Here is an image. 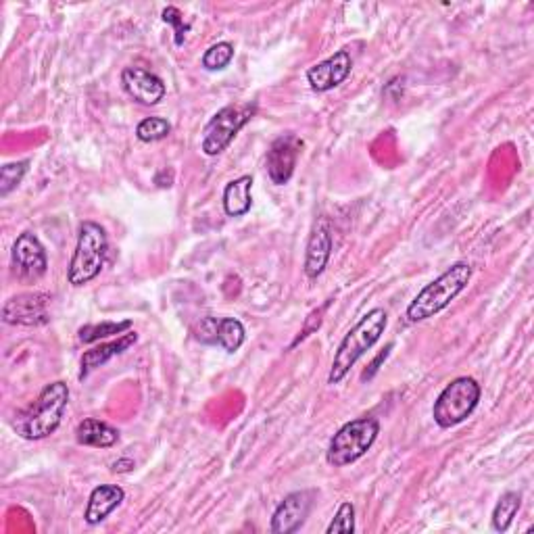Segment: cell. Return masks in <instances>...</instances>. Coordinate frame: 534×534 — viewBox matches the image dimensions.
<instances>
[{"mask_svg":"<svg viewBox=\"0 0 534 534\" xmlns=\"http://www.w3.org/2000/svg\"><path fill=\"white\" fill-rule=\"evenodd\" d=\"M69 403V386L61 380L46 384L38 399L15 416L13 428L26 441H42L57 432Z\"/></svg>","mask_w":534,"mask_h":534,"instance_id":"6da1fadb","label":"cell"},{"mask_svg":"<svg viewBox=\"0 0 534 534\" xmlns=\"http://www.w3.org/2000/svg\"><path fill=\"white\" fill-rule=\"evenodd\" d=\"M386 326H388V313L382 307H374L372 311L363 315V318L345 334L341 345H338L328 374V384H341L349 376L357 359L380 341Z\"/></svg>","mask_w":534,"mask_h":534,"instance_id":"7a4b0ae2","label":"cell"},{"mask_svg":"<svg viewBox=\"0 0 534 534\" xmlns=\"http://www.w3.org/2000/svg\"><path fill=\"white\" fill-rule=\"evenodd\" d=\"M472 280V265L466 261L453 263L449 270L426 284L418 297L409 303L407 307V322L418 324L428 318H434L436 313L447 309L464 290L468 288Z\"/></svg>","mask_w":534,"mask_h":534,"instance_id":"3957f363","label":"cell"},{"mask_svg":"<svg viewBox=\"0 0 534 534\" xmlns=\"http://www.w3.org/2000/svg\"><path fill=\"white\" fill-rule=\"evenodd\" d=\"M109 251L107 232L101 224L84 222L78 232V245L71 257L67 280L71 286H84L103 272Z\"/></svg>","mask_w":534,"mask_h":534,"instance_id":"277c9868","label":"cell"},{"mask_svg":"<svg viewBox=\"0 0 534 534\" xmlns=\"http://www.w3.org/2000/svg\"><path fill=\"white\" fill-rule=\"evenodd\" d=\"M378 434H380V422L372 416L347 422L332 436L326 451L328 464L334 468H345L349 464H355L357 459H361L372 449Z\"/></svg>","mask_w":534,"mask_h":534,"instance_id":"5b68a950","label":"cell"},{"mask_svg":"<svg viewBox=\"0 0 534 534\" xmlns=\"http://www.w3.org/2000/svg\"><path fill=\"white\" fill-rule=\"evenodd\" d=\"M480 395H482V388L474 378L461 376V378L451 380L443 388V393L434 401V407H432L434 422L439 424V428L443 430L466 422L474 414V409L478 407Z\"/></svg>","mask_w":534,"mask_h":534,"instance_id":"8992f818","label":"cell"},{"mask_svg":"<svg viewBox=\"0 0 534 534\" xmlns=\"http://www.w3.org/2000/svg\"><path fill=\"white\" fill-rule=\"evenodd\" d=\"M255 113H257L255 103L228 105L217 111L203 130V144H201L203 153L207 157H217L220 153H224L232 144V140L238 136V132L253 119Z\"/></svg>","mask_w":534,"mask_h":534,"instance_id":"52a82bcc","label":"cell"},{"mask_svg":"<svg viewBox=\"0 0 534 534\" xmlns=\"http://www.w3.org/2000/svg\"><path fill=\"white\" fill-rule=\"evenodd\" d=\"M13 274L23 282H36L48 270V259L36 234L23 232L17 236L11 251Z\"/></svg>","mask_w":534,"mask_h":534,"instance_id":"ba28073f","label":"cell"},{"mask_svg":"<svg viewBox=\"0 0 534 534\" xmlns=\"http://www.w3.org/2000/svg\"><path fill=\"white\" fill-rule=\"evenodd\" d=\"M303 149V140L297 134H284L272 142L270 151L265 157L267 178L276 186H284L295 174L297 159Z\"/></svg>","mask_w":534,"mask_h":534,"instance_id":"9c48e42d","label":"cell"},{"mask_svg":"<svg viewBox=\"0 0 534 534\" xmlns=\"http://www.w3.org/2000/svg\"><path fill=\"white\" fill-rule=\"evenodd\" d=\"M53 299L44 293H23L9 299L3 307V322L11 326H44L51 320L48 303Z\"/></svg>","mask_w":534,"mask_h":534,"instance_id":"30bf717a","label":"cell"},{"mask_svg":"<svg viewBox=\"0 0 534 534\" xmlns=\"http://www.w3.org/2000/svg\"><path fill=\"white\" fill-rule=\"evenodd\" d=\"M245 334V326L236 318H205L194 330L199 343L222 347L226 353H236L245 343Z\"/></svg>","mask_w":534,"mask_h":534,"instance_id":"8fae6325","label":"cell"},{"mask_svg":"<svg viewBox=\"0 0 534 534\" xmlns=\"http://www.w3.org/2000/svg\"><path fill=\"white\" fill-rule=\"evenodd\" d=\"M315 493L313 491H295L286 495L280 505L276 507V512L272 516V526L270 530L274 534H293L297 532L305 520L311 514Z\"/></svg>","mask_w":534,"mask_h":534,"instance_id":"7c38bea8","label":"cell"},{"mask_svg":"<svg viewBox=\"0 0 534 534\" xmlns=\"http://www.w3.org/2000/svg\"><path fill=\"white\" fill-rule=\"evenodd\" d=\"M353 69V59L347 51H338L326 61L307 69V82L315 92H330L341 86Z\"/></svg>","mask_w":534,"mask_h":534,"instance_id":"4fadbf2b","label":"cell"},{"mask_svg":"<svg viewBox=\"0 0 534 534\" xmlns=\"http://www.w3.org/2000/svg\"><path fill=\"white\" fill-rule=\"evenodd\" d=\"M121 84L132 99L144 107L159 105L167 92L163 80L142 67H126L121 74Z\"/></svg>","mask_w":534,"mask_h":534,"instance_id":"5bb4252c","label":"cell"},{"mask_svg":"<svg viewBox=\"0 0 534 534\" xmlns=\"http://www.w3.org/2000/svg\"><path fill=\"white\" fill-rule=\"evenodd\" d=\"M332 255V234H330V224L326 217L315 224L309 242H307V253H305V263H303V270L305 276L315 280L324 274V270L328 267Z\"/></svg>","mask_w":534,"mask_h":534,"instance_id":"9a60e30c","label":"cell"},{"mask_svg":"<svg viewBox=\"0 0 534 534\" xmlns=\"http://www.w3.org/2000/svg\"><path fill=\"white\" fill-rule=\"evenodd\" d=\"M124 499H126V491L117 487V484H101V487H96L88 497V505L84 512L86 524L96 526V524L105 522L109 514H113L115 509L124 503Z\"/></svg>","mask_w":534,"mask_h":534,"instance_id":"2e32d148","label":"cell"},{"mask_svg":"<svg viewBox=\"0 0 534 534\" xmlns=\"http://www.w3.org/2000/svg\"><path fill=\"white\" fill-rule=\"evenodd\" d=\"M138 341V334L136 332H126L121 334L117 341L111 343H103L99 347H94L90 351L84 353L82 357V372H80V380H84L90 372H94L96 368L105 366V363L117 355H121L124 351H128L132 345H136Z\"/></svg>","mask_w":534,"mask_h":534,"instance_id":"e0dca14e","label":"cell"},{"mask_svg":"<svg viewBox=\"0 0 534 534\" xmlns=\"http://www.w3.org/2000/svg\"><path fill=\"white\" fill-rule=\"evenodd\" d=\"M76 441L84 447L109 449V447L117 445L119 430L109 426L107 422H101L96 418H86L76 428Z\"/></svg>","mask_w":534,"mask_h":534,"instance_id":"ac0fdd59","label":"cell"},{"mask_svg":"<svg viewBox=\"0 0 534 534\" xmlns=\"http://www.w3.org/2000/svg\"><path fill=\"white\" fill-rule=\"evenodd\" d=\"M224 211L230 217H242L247 215L253 207V178L240 176L226 184L224 188Z\"/></svg>","mask_w":534,"mask_h":534,"instance_id":"d6986e66","label":"cell"},{"mask_svg":"<svg viewBox=\"0 0 534 534\" xmlns=\"http://www.w3.org/2000/svg\"><path fill=\"white\" fill-rule=\"evenodd\" d=\"M520 507H522V497L518 493H505L501 495V499L497 501L495 505V512H493V530L495 532H507L509 526H512L514 518L518 516L520 512Z\"/></svg>","mask_w":534,"mask_h":534,"instance_id":"ffe728a7","label":"cell"},{"mask_svg":"<svg viewBox=\"0 0 534 534\" xmlns=\"http://www.w3.org/2000/svg\"><path fill=\"white\" fill-rule=\"evenodd\" d=\"M132 328V320H124V322H103V324H88L84 328H80V341L86 345L92 343H99L101 338H111V336H121L124 332H128Z\"/></svg>","mask_w":534,"mask_h":534,"instance_id":"44dd1931","label":"cell"},{"mask_svg":"<svg viewBox=\"0 0 534 534\" xmlns=\"http://www.w3.org/2000/svg\"><path fill=\"white\" fill-rule=\"evenodd\" d=\"M28 167L30 161H15V163H7L0 169V197L7 199L9 194L21 184L23 176L28 174Z\"/></svg>","mask_w":534,"mask_h":534,"instance_id":"7402d4cb","label":"cell"},{"mask_svg":"<svg viewBox=\"0 0 534 534\" xmlns=\"http://www.w3.org/2000/svg\"><path fill=\"white\" fill-rule=\"evenodd\" d=\"M172 134V124L163 117H147L142 119L136 128V138L140 142H159Z\"/></svg>","mask_w":534,"mask_h":534,"instance_id":"603a6c76","label":"cell"},{"mask_svg":"<svg viewBox=\"0 0 534 534\" xmlns=\"http://www.w3.org/2000/svg\"><path fill=\"white\" fill-rule=\"evenodd\" d=\"M234 59V44L232 42H217L209 46L203 55V67L207 71H222Z\"/></svg>","mask_w":534,"mask_h":534,"instance_id":"cb8c5ba5","label":"cell"},{"mask_svg":"<svg viewBox=\"0 0 534 534\" xmlns=\"http://www.w3.org/2000/svg\"><path fill=\"white\" fill-rule=\"evenodd\" d=\"M326 532L328 534H353L355 532V507H353V503L347 501L338 507V512L332 518Z\"/></svg>","mask_w":534,"mask_h":534,"instance_id":"d4e9b609","label":"cell"},{"mask_svg":"<svg viewBox=\"0 0 534 534\" xmlns=\"http://www.w3.org/2000/svg\"><path fill=\"white\" fill-rule=\"evenodd\" d=\"M161 19L165 23H169V26H174V34H176V46H182L184 40H186V34L190 32V26L188 23H184V17L182 13L176 9V7H167L161 15Z\"/></svg>","mask_w":534,"mask_h":534,"instance_id":"484cf974","label":"cell"},{"mask_svg":"<svg viewBox=\"0 0 534 534\" xmlns=\"http://www.w3.org/2000/svg\"><path fill=\"white\" fill-rule=\"evenodd\" d=\"M391 349H393V345H386V349H384V351H382V353H380V355H378V357L372 361L370 370L363 372V376H361L363 380H370V378H372V376H374V374L380 370V363H382V361H384L388 355H391Z\"/></svg>","mask_w":534,"mask_h":534,"instance_id":"4316f807","label":"cell"},{"mask_svg":"<svg viewBox=\"0 0 534 534\" xmlns=\"http://www.w3.org/2000/svg\"><path fill=\"white\" fill-rule=\"evenodd\" d=\"M134 468H136V464H134V461H132L130 457L117 459V461H113V466H111V470H113V472H117V474H126V472H132Z\"/></svg>","mask_w":534,"mask_h":534,"instance_id":"83f0119b","label":"cell"}]
</instances>
